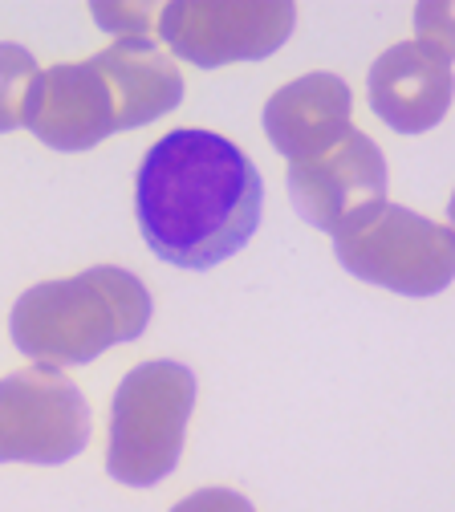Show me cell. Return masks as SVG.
<instances>
[{
	"instance_id": "6da1fadb",
	"label": "cell",
	"mask_w": 455,
	"mask_h": 512,
	"mask_svg": "<svg viewBox=\"0 0 455 512\" xmlns=\"http://www.w3.org/2000/svg\"><path fill=\"white\" fill-rule=\"evenodd\" d=\"M265 179L224 135L179 126L139 163L135 216L147 248L175 269L204 273L236 256L260 228Z\"/></svg>"
},
{
	"instance_id": "7a4b0ae2",
	"label": "cell",
	"mask_w": 455,
	"mask_h": 512,
	"mask_svg": "<svg viewBox=\"0 0 455 512\" xmlns=\"http://www.w3.org/2000/svg\"><path fill=\"white\" fill-rule=\"evenodd\" d=\"M151 309V293L135 273L98 265L25 289L9 313V334L37 366H86L110 346L143 338Z\"/></svg>"
},
{
	"instance_id": "3957f363",
	"label": "cell",
	"mask_w": 455,
	"mask_h": 512,
	"mask_svg": "<svg viewBox=\"0 0 455 512\" xmlns=\"http://www.w3.org/2000/svg\"><path fill=\"white\" fill-rule=\"evenodd\" d=\"M195 374L183 362H143L114 391L106 472L126 488H155L175 472L187 419L195 411Z\"/></svg>"
},
{
	"instance_id": "277c9868",
	"label": "cell",
	"mask_w": 455,
	"mask_h": 512,
	"mask_svg": "<svg viewBox=\"0 0 455 512\" xmlns=\"http://www.w3.org/2000/svg\"><path fill=\"white\" fill-rule=\"evenodd\" d=\"M334 252L358 281L403 297H435L455 277V232L403 204H382L338 228Z\"/></svg>"
},
{
	"instance_id": "5b68a950",
	"label": "cell",
	"mask_w": 455,
	"mask_h": 512,
	"mask_svg": "<svg viewBox=\"0 0 455 512\" xmlns=\"http://www.w3.org/2000/svg\"><path fill=\"white\" fill-rule=\"evenodd\" d=\"M90 443V407L57 366L0 378V464H65Z\"/></svg>"
},
{
	"instance_id": "8992f818",
	"label": "cell",
	"mask_w": 455,
	"mask_h": 512,
	"mask_svg": "<svg viewBox=\"0 0 455 512\" xmlns=\"http://www.w3.org/2000/svg\"><path fill=\"white\" fill-rule=\"evenodd\" d=\"M297 25L289 0H171L159 9L167 49L200 70L273 57Z\"/></svg>"
},
{
	"instance_id": "52a82bcc",
	"label": "cell",
	"mask_w": 455,
	"mask_h": 512,
	"mask_svg": "<svg viewBox=\"0 0 455 512\" xmlns=\"http://www.w3.org/2000/svg\"><path fill=\"white\" fill-rule=\"evenodd\" d=\"M289 200L293 212L321 228V232H338L366 212L386 204V159L378 143L362 131H350L309 159L289 163Z\"/></svg>"
},
{
	"instance_id": "ba28073f",
	"label": "cell",
	"mask_w": 455,
	"mask_h": 512,
	"mask_svg": "<svg viewBox=\"0 0 455 512\" xmlns=\"http://www.w3.org/2000/svg\"><path fill=\"white\" fill-rule=\"evenodd\" d=\"M25 126L53 151H90L102 139L118 135L114 98L94 57L65 61V66L37 70L25 98Z\"/></svg>"
},
{
	"instance_id": "9c48e42d",
	"label": "cell",
	"mask_w": 455,
	"mask_h": 512,
	"mask_svg": "<svg viewBox=\"0 0 455 512\" xmlns=\"http://www.w3.org/2000/svg\"><path fill=\"white\" fill-rule=\"evenodd\" d=\"M366 94L390 131L423 135L451 106V57L427 41H399L370 66Z\"/></svg>"
},
{
	"instance_id": "30bf717a",
	"label": "cell",
	"mask_w": 455,
	"mask_h": 512,
	"mask_svg": "<svg viewBox=\"0 0 455 512\" xmlns=\"http://www.w3.org/2000/svg\"><path fill=\"white\" fill-rule=\"evenodd\" d=\"M350 86L338 74H305L265 102V135L293 163L334 147L350 131Z\"/></svg>"
},
{
	"instance_id": "8fae6325",
	"label": "cell",
	"mask_w": 455,
	"mask_h": 512,
	"mask_svg": "<svg viewBox=\"0 0 455 512\" xmlns=\"http://www.w3.org/2000/svg\"><path fill=\"white\" fill-rule=\"evenodd\" d=\"M94 66L114 98L118 131H139L183 102V74L151 37L114 41L110 49L94 53Z\"/></svg>"
},
{
	"instance_id": "7c38bea8",
	"label": "cell",
	"mask_w": 455,
	"mask_h": 512,
	"mask_svg": "<svg viewBox=\"0 0 455 512\" xmlns=\"http://www.w3.org/2000/svg\"><path fill=\"white\" fill-rule=\"evenodd\" d=\"M37 78V61L25 45L0 41V135L25 126V98Z\"/></svg>"
},
{
	"instance_id": "4fadbf2b",
	"label": "cell",
	"mask_w": 455,
	"mask_h": 512,
	"mask_svg": "<svg viewBox=\"0 0 455 512\" xmlns=\"http://www.w3.org/2000/svg\"><path fill=\"white\" fill-rule=\"evenodd\" d=\"M90 13H94V21L106 33H118V41L122 37H147L151 33V17H155L151 5H135V9H130V5H106V0H94Z\"/></svg>"
},
{
	"instance_id": "5bb4252c",
	"label": "cell",
	"mask_w": 455,
	"mask_h": 512,
	"mask_svg": "<svg viewBox=\"0 0 455 512\" xmlns=\"http://www.w3.org/2000/svg\"><path fill=\"white\" fill-rule=\"evenodd\" d=\"M451 21H455V9L447 0H427V5L415 9V29H419L415 41H427L451 57L455 53V25Z\"/></svg>"
},
{
	"instance_id": "9a60e30c",
	"label": "cell",
	"mask_w": 455,
	"mask_h": 512,
	"mask_svg": "<svg viewBox=\"0 0 455 512\" xmlns=\"http://www.w3.org/2000/svg\"><path fill=\"white\" fill-rule=\"evenodd\" d=\"M171 512H256V508L232 488H200V492L183 496Z\"/></svg>"
}]
</instances>
